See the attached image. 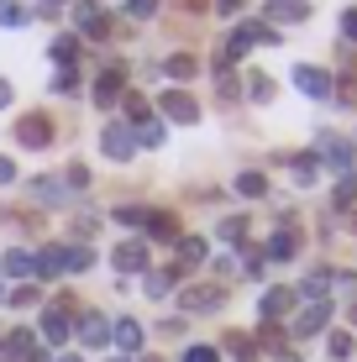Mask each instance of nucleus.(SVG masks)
<instances>
[{
    "label": "nucleus",
    "instance_id": "nucleus-11",
    "mask_svg": "<svg viewBox=\"0 0 357 362\" xmlns=\"http://www.w3.org/2000/svg\"><path fill=\"white\" fill-rule=\"evenodd\" d=\"M331 289H336V273H331V268H315V273H305V279H300V289H294V294H305V299L315 305V299H326Z\"/></svg>",
    "mask_w": 357,
    "mask_h": 362
},
{
    "label": "nucleus",
    "instance_id": "nucleus-46",
    "mask_svg": "<svg viewBox=\"0 0 357 362\" xmlns=\"http://www.w3.org/2000/svg\"><path fill=\"white\" fill-rule=\"evenodd\" d=\"M331 95H336L341 105H357V79H347V84H341V90H331Z\"/></svg>",
    "mask_w": 357,
    "mask_h": 362
},
{
    "label": "nucleus",
    "instance_id": "nucleus-38",
    "mask_svg": "<svg viewBox=\"0 0 357 362\" xmlns=\"http://www.w3.org/2000/svg\"><path fill=\"white\" fill-rule=\"evenodd\" d=\"M6 305H11V310H32V305H37V289H32V284H21V289L6 299Z\"/></svg>",
    "mask_w": 357,
    "mask_h": 362
},
{
    "label": "nucleus",
    "instance_id": "nucleus-15",
    "mask_svg": "<svg viewBox=\"0 0 357 362\" xmlns=\"http://www.w3.org/2000/svg\"><path fill=\"white\" fill-rule=\"evenodd\" d=\"M110 341H116L127 357L142 352V326H137V320H116V326H110Z\"/></svg>",
    "mask_w": 357,
    "mask_h": 362
},
{
    "label": "nucleus",
    "instance_id": "nucleus-19",
    "mask_svg": "<svg viewBox=\"0 0 357 362\" xmlns=\"http://www.w3.org/2000/svg\"><path fill=\"white\" fill-rule=\"evenodd\" d=\"M42 341L47 346H64L69 341V315H64V310H47V315H42Z\"/></svg>",
    "mask_w": 357,
    "mask_h": 362
},
{
    "label": "nucleus",
    "instance_id": "nucleus-56",
    "mask_svg": "<svg viewBox=\"0 0 357 362\" xmlns=\"http://www.w3.org/2000/svg\"><path fill=\"white\" fill-rule=\"evenodd\" d=\"M0 352H6V336H0Z\"/></svg>",
    "mask_w": 357,
    "mask_h": 362
},
{
    "label": "nucleus",
    "instance_id": "nucleus-48",
    "mask_svg": "<svg viewBox=\"0 0 357 362\" xmlns=\"http://www.w3.org/2000/svg\"><path fill=\"white\" fill-rule=\"evenodd\" d=\"M16 179V163H11V158H0V184H11Z\"/></svg>",
    "mask_w": 357,
    "mask_h": 362
},
{
    "label": "nucleus",
    "instance_id": "nucleus-44",
    "mask_svg": "<svg viewBox=\"0 0 357 362\" xmlns=\"http://www.w3.org/2000/svg\"><path fill=\"white\" fill-rule=\"evenodd\" d=\"M341 37H347V42H357V6L341 11Z\"/></svg>",
    "mask_w": 357,
    "mask_h": 362
},
{
    "label": "nucleus",
    "instance_id": "nucleus-54",
    "mask_svg": "<svg viewBox=\"0 0 357 362\" xmlns=\"http://www.w3.org/2000/svg\"><path fill=\"white\" fill-rule=\"evenodd\" d=\"M142 362H163V357H142Z\"/></svg>",
    "mask_w": 357,
    "mask_h": 362
},
{
    "label": "nucleus",
    "instance_id": "nucleus-34",
    "mask_svg": "<svg viewBox=\"0 0 357 362\" xmlns=\"http://www.w3.org/2000/svg\"><path fill=\"white\" fill-rule=\"evenodd\" d=\"M242 268H247L252 279H263V268H268V252H263V247H247V252H242Z\"/></svg>",
    "mask_w": 357,
    "mask_h": 362
},
{
    "label": "nucleus",
    "instance_id": "nucleus-42",
    "mask_svg": "<svg viewBox=\"0 0 357 362\" xmlns=\"http://www.w3.org/2000/svg\"><path fill=\"white\" fill-rule=\"evenodd\" d=\"M158 11V0H127V16H137V21H147Z\"/></svg>",
    "mask_w": 357,
    "mask_h": 362
},
{
    "label": "nucleus",
    "instance_id": "nucleus-13",
    "mask_svg": "<svg viewBox=\"0 0 357 362\" xmlns=\"http://www.w3.org/2000/svg\"><path fill=\"white\" fill-rule=\"evenodd\" d=\"M79 341L84 346H105L110 341V320L95 315V310H90V315H79Z\"/></svg>",
    "mask_w": 357,
    "mask_h": 362
},
{
    "label": "nucleus",
    "instance_id": "nucleus-8",
    "mask_svg": "<svg viewBox=\"0 0 357 362\" xmlns=\"http://www.w3.org/2000/svg\"><path fill=\"white\" fill-rule=\"evenodd\" d=\"M74 21H79V37H95V42H105V37H110V16L100 6H79V11H74Z\"/></svg>",
    "mask_w": 357,
    "mask_h": 362
},
{
    "label": "nucleus",
    "instance_id": "nucleus-20",
    "mask_svg": "<svg viewBox=\"0 0 357 362\" xmlns=\"http://www.w3.org/2000/svg\"><path fill=\"white\" fill-rule=\"evenodd\" d=\"M174 247H179V263H174L179 273H184V268H200V263H205V242H200V236H179Z\"/></svg>",
    "mask_w": 357,
    "mask_h": 362
},
{
    "label": "nucleus",
    "instance_id": "nucleus-6",
    "mask_svg": "<svg viewBox=\"0 0 357 362\" xmlns=\"http://www.w3.org/2000/svg\"><path fill=\"white\" fill-rule=\"evenodd\" d=\"M158 110H163L168 121H179V127H194V121H200V105H194L184 90H168L163 100H158Z\"/></svg>",
    "mask_w": 357,
    "mask_h": 362
},
{
    "label": "nucleus",
    "instance_id": "nucleus-27",
    "mask_svg": "<svg viewBox=\"0 0 357 362\" xmlns=\"http://www.w3.org/2000/svg\"><path fill=\"white\" fill-rule=\"evenodd\" d=\"M352 199H357V179H352V173H341L336 189H331V205H336V210H352Z\"/></svg>",
    "mask_w": 357,
    "mask_h": 362
},
{
    "label": "nucleus",
    "instance_id": "nucleus-5",
    "mask_svg": "<svg viewBox=\"0 0 357 362\" xmlns=\"http://www.w3.org/2000/svg\"><path fill=\"white\" fill-rule=\"evenodd\" d=\"M294 90H300V95H310V100H326L331 90H336V84H331V74H326V69L300 64V69H294Z\"/></svg>",
    "mask_w": 357,
    "mask_h": 362
},
{
    "label": "nucleus",
    "instance_id": "nucleus-24",
    "mask_svg": "<svg viewBox=\"0 0 357 362\" xmlns=\"http://www.w3.org/2000/svg\"><path fill=\"white\" fill-rule=\"evenodd\" d=\"M268 16H274V21H305V16H310V6H305V0H274Z\"/></svg>",
    "mask_w": 357,
    "mask_h": 362
},
{
    "label": "nucleus",
    "instance_id": "nucleus-7",
    "mask_svg": "<svg viewBox=\"0 0 357 362\" xmlns=\"http://www.w3.org/2000/svg\"><path fill=\"white\" fill-rule=\"evenodd\" d=\"M326 320H331V305H326V299H315V305H305L300 310V315H294V336H315V331H326Z\"/></svg>",
    "mask_w": 357,
    "mask_h": 362
},
{
    "label": "nucleus",
    "instance_id": "nucleus-58",
    "mask_svg": "<svg viewBox=\"0 0 357 362\" xmlns=\"http://www.w3.org/2000/svg\"><path fill=\"white\" fill-rule=\"evenodd\" d=\"M352 320H357V305H352Z\"/></svg>",
    "mask_w": 357,
    "mask_h": 362
},
{
    "label": "nucleus",
    "instance_id": "nucleus-30",
    "mask_svg": "<svg viewBox=\"0 0 357 362\" xmlns=\"http://www.w3.org/2000/svg\"><path fill=\"white\" fill-rule=\"evenodd\" d=\"M237 194L263 199V194H268V179H263V173H237Z\"/></svg>",
    "mask_w": 357,
    "mask_h": 362
},
{
    "label": "nucleus",
    "instance_id": "nucleus-29",
    "mask_svg": "<svg viewBox=\"0 0 357 362\" xmlns=\"http://www.w3.org/2000/svg\"><path fill=\"white\" fill-rule=\"evenodd\" d=\"M326 352L336 357V362H347L357 352V341H352V331H331V341H326Z\"/></svg>",
    "mask_w": 357,
    "mask_h": 362
},
{
    "label": "nucleus",
    "instance_id": "nucleus-43",
    "mask_svg": "<svg viewBox=\"0 0 357 362\" xmlns=\"http://www.w3.org/2000/svg\"><path fill=\"white\" fill-rule=\"evenodd\" d=\"M100 231V216H74V236H95Z\"/></svg>",
    "mask_w": 357,
    "mask_h": 362
},
{
    "label": "nucleus",
    "instance_id": "nucleus-21",
    "mask_svg": "<svg viewBox=\"0 0 357 362\" xmlns=\"http://www.w3.org/2000/svg\"><path fill=\"white\" fill-rule=\"evenodd\" d=\"M90 263H95V247H84V242L64 247V273H90Z\"/></svg>",
    "mask_w": 357,
    "mask_h": 362
},
{
    "label": "nucleus",
    "instance_id": "nucleus-26",
    "mask_svg": "<svg viewBox=\"0 0 357 362\" xmlns=\"http://www.w3.org/2000/svg\"><path fill=\"white\" fill-rule=\"evenodd\" d=\"M163 74H168V79H194V74H200V64H194V58L189 53H174V58H168V64H163Z\"/></svg>",
    "mask_w": 357,
    "mask_h": 362
},
{
    "label": "nucleus",
    "instance_id": "nucleus-17",
    "mask_svg": "<svg viewBox=\"0 0 357 362\" xmlns=\"http://www.w3.org/2000/svg\"><path fill=\"white\" fill-rule=\"evenodd\" d=\"M32 273L37 279H58V273H64V247H42V252L32 257Z\"/></svg>",
    "mask_w": 357,
    "mask_h": 362
},
{
    "label": "nucleus",
    "instance_id": "nucleus-55",
    "mask_svg": "<svg viewBox=\"0 0 357 362\" xmlns=\"http://www.w3.org/2000/svg\"><path fill=\"white\" fill-rule=\"evenodd\" d=\"M279 362H294V357H289V352H284V357H279Z\"/></svg>",
    "mask_w": 357,
    "mask_h": 362
},
{
    "label": "nucleus",
    "instance_id": "nucleus-51",
    "mask_svg": "<svg viewBox=\"0 0 357 362\" xmlns=\"http://www.w3.org/2000/svg\"><path fill=\"white\" fill-rule=\"evenodd\" d=\"M58 6H64V0H42V11H47V16H53V11H58Z\"/></svg>",
    "mask_w": 357,
    "mask_h": 362
},
{
    "label": "nucleus",
    "instance_id": "nucleus-9",
    "mask_svg": "<svg viewBox=\"0 0 357 362\" xmlns=\"http://www.w3.org/2000/svg\"><path fill=\"white\" fill-rule=\"evenodd\" d=\"M110 263H116V273H147V242H121Z\"/></svg>",
    "mask_w": 357,
    "mask_h": 362
},
{
    "label": "nucleus",
    "instance_id": "nucleus-18",
    "mask_svg": "<svg viewBox=\"0 0 357 362\" xmlns=\"http://www.w3.org/2000/svg\"><path fill=\"white\" fill-rule=\"evenodd\" d=\"M263 252H268V257H274V263H289V257H294V252H300V236H294V231L284 226V231H274V242H268V247H263Z\"/></svg>",
    "mask_w": 357,
    "mask_h": 362
},
{
    "label": "nucleus",
    "instance_id": "nucleus-23",
    "mask_svg": "<svg viewBox=\"0 0 357 362\" xmlns=\"http://www.w3.org/2000/svg\"><path fill=\"white\" fill-rule=\"evenodd\" d=\"M32 352H37V336L32 331H11L6 336V357L11 362H21V357H32Z\"/></svg>",
    "mask_w": 357,
    "mask_h": 362
},
{
    "label": "nucleus",
    "instance_id": "nucleus-3",
    "mask_svg": "<svg viewBox=\"0 0 357 362\" xmlns=\"http://www.w3.org/2000/svg\"><path fill=\"white\" fill-rule=\"evenodd\" d=\"M121 95H127V69H121V64H110V69L100 74V79H95V105L110 110Z\"/></svg>",
    "mask_w": 357,
    "mask_h": 362
},
{
    "label": "nucleus",
    "instance_id": "nucleus-45",
    "mask_svg": "<svg viewBox=\"0 0 357 362\" xmlns=\"http://www.w3.org/2000/svg\"><path fill=\"white\" fill-rule=\"evenodd\" d=\"M84 184H90V168L74 163V168H69V189H84Z\"/></svg>",
    "mask_w": 357,
    "mask_h": 362
},
{
    "label": "nucleus",
    "instance_id": "nucleus-4",
    "mask_svg": "<svg viewBox=\"0 0 357 362\" xmlns=\"http://www.w3.org/2000/svg\"><path fill=\"white\" fill-rule=\"evenodd\" d=\"M16 142H21V147H47V142H53V121H47L42 110L21 116V121H16Z\"/></svg>",
    "mask_w": 357,
    "mask_h": 362
},
{
    "label": "nucleus",
    "instance_id": "nucleus-53",
    "mask_svg": "<svg viewBox=\"0 0 357 362\" xmlns=\"http://www.w3.org/2000/svg\"><path fill=\"white\" fill-rule=\"evenodd\" d=\"M53 362H79V357H53Z\"/></svg>",
    "mask_w": 357,
    "mask_h": 362
},
{
    "label": "nucleus",
    "instance_id": "nucleus-12",
    "mask_svg": "<svg viewBox=\"0 0 357 362\" xmlns=\"http://www.w3.org/2000/svg\"><path fill=\"white\" fill-rule=\"evenodd\" d=\"M142 231L153 236V242H168V247L179 242V221L168 216V210H147V226H142Z\"/></svg>",
    "mask_w": 357,
    "mask_h": 362
},
{
    "label": "nucleus",
    "instance_id": "nucleus-31",
    "mask_svg": "<svg viewBox=\"0 0 357 362\" xmlns=\"http://www.w3.org/2000/svg\"><path fill=\"white\" fill-rule=\"evenodd\" d=\"M53 58L64 69H74V64H79V42H74V37H53Z\"/></svg>",
    "mask_w": 357,
    "mask_h": 362
},
{
    "label": "nucleus",
    "instance_id": "nucleus-10",
    "mask_svg": "<svg viewBox=\"0 0 357 362\" xmlns=\"http://www.w3.org/2000/svg\"><path fill=\"white\" fill-rule=\"evenodd\" d=\"M294 299H300V294L279 284V289H268V294H263V305H257V315H263V320H284L289 310H294Z\"/></svg>",
    "mask_w": 357,
    "mask_h": 362
},
{
    "label": "nucleus",
    "instance_id": "nucleus-52",
    "mask_svg": "<svg viewBox=\"0 0 357 362\" xmlns=\"http://www.w3.org/2000/svg\"><path fill=\"white\" fill-rule=\"evenodd\" d=\"M21 362H47V352H32V357H21Z\"/></svg>",
    "mask_w": 357,
    "mask_h": 362
},
{
    "label": "nucleus",
    "instance_id": "nucleus-40",
    "mask_svg": "<svg viewBox=\"0 0 357 362\" xmlns=\"http://www.w3.org/2000/svg\"><path fill=\"white\" fill-rule=\"evenodd\" d=\"M184 362H221V352H216V346H189V352H184Z\"/></svg>",
    "mask_w": 357,
    "mask_h": 362
},
{
    "label": "nucleus",
    "instance_id": "nucleus-35",
    "mask_svg": "<svg viewBox=\"0 0 357 362\" xmlns=\"http://www.w3.org/2000/svg\"><path fill=\"white\" fill-rule=\"evenodd\" d=\"M27 21V6H16V0H0V27H21Z\"/></svg>",
    "mask_w": 357,
    "mask_h": 362
},
{
    "label": "nucleus",
    "instance_id": "nucleus-47",
    "mask_svg": "<svg viewBox=\"0 0 357 362\" xmlns=\"http://www.w3.org/2000/svg\"><path fill=\"white\" fill-rule=\"evenodd\" d=\"M216 90H221V100H231L237 95V79H231V74H216Z\"/></svg>",
    "mask_w": 357,
    "mask_h": 362
},
{
    "label": "nucleus",
    "instance_id": "nucleus-1",
    "mask_svg": "<svg viewBox=\"0 0 357 362\" xmlns=\"http://www.w3.org/2000/svg\"><path fill=\"white\" fill-rule=\"evenodd\" d=\"M179 305H184V315H205V310L226 305V289H221V284H189V289L179 294Z\"/></svg>",
    "mask_w": 357,
    "mask_h": 362
},
{
    "label": "nucleus",
    "instance_id": "nucleus-16",
    "mask_svg": "<svg viewBox=\"0 0 357 362\" xmlns=\"http://www.w3.org/2000/svg\"><path fill=\"white\" fill-rule=\"evenodd\" d=\"M32 199H42V205H64V199H69V184L42 173V179H32Z\"/></svg>",
    "mask_w": 357,
    "mask_h": 362
},
{
    "label": "nucleus",
    "instance_id": "nucleus-36",
    "mask_svg": "<svg viewBox=\"0 0 357 362\" xmlns=\"http://www.w3.org/2000/svg\"><path fill=\"white\" fill-rule=\"evenodd\" d=\"M163 142V127H158V121H142L137 127V147H158Z\"/></svg>",
    "mask_w": 357,
    "mask_h": 362
},
{
    "label": "nucleus",
    "instance_id": "nucleus-28",
    "mask_svg": "<svg viewBox=\"0 0 357 362\" xmlns=\"http://www.w3.org/2000/svg\"><path fill=\"white\" fill-rule=\"evenodd\" d=\"M121 110H127V127H142V121H153V116H147V100H142V95H121Z\"/></svg>",
    "mask_w": 357,
    "mask_h": 362
},
{
    "label": "nucleus",
    "instance_id": "nucleus-59",
    "mask_svg": "<svg viewBox=\"0 0 357 362\" xmlns=\"http://www.w3.org/2000/svg\"><path fill=\"white\" fill-rule=\"evenodd\" d=\"M0 299H6V289H0Z\"/></svg>",
    "mask_w": 357,
    "mask_h": 362
},
{
    "label": "nucleus",
    "instance_id": "nucleus-39",
    "mask_svg": "<svg viewBox=\"0 0 357 362\" xmlns=\"http://www.w3.org/2000/svg\"><path fill=\"white\" fill-rule=\"evenodd\" d=\"M247 95H252V100H274V79H263V74H252Z\"/></svg>",
    "mask_w": 357,
    "mask_h": 362
},
{
    "label": "nucleus",
    "instance_id": "nucleus-33",
    "mask_svg": "<svg viewBox=\"0 0 357 362\" xmlns=\"http://www.w3.org/2000/svg\"><path fill=\"white\" fill-rule=\"evenodd\" d=\"M116 221H121V226H137V231H142V226H147V210H142V205H116Z\"/></svg>",
    "mask_w": 357,
    "mask_h": 362
},
{
    "label": "nucleus",
    "instance_id": "nucleus-14",
    "mask_svg": "<svg viewBox=\"0 0 357 362\" xmlns=\"http://www.w3.org/2000/svg\"><path fill=\"white\" fill-rule=\"evenodd\" d=\"M321 158H326L336 173H347V168H352V142H341V136H321Z\"/></svg>",
    "mask_w": 357,
    "mask_h": 362
},
{
    "label": "nucleus",
    "instance_id": "nucleus-57",
    "mask_svg": "<svg viewBox=\"0 0 357 362\" xmlns=\"http://www.w3.org/2000/svg\"><path fill=\"white\" fill-rule=\"evenodd\" d=\"M116 362H131V357H116Z\"/></svg>",
    "mask_w": 357,
    "mask_h": 362
},
{
    "label": "nucleus",
    "instance_id": "nucleus-32",
    "mask_svg": "<svg viewBox=\"0 0 357 362\" xmlns=\"http://www.w3.org/2000/svg\"><path fill=\"white\" fill-rule=\"evenodd\" d=\"M221 242H231V247L247 242V221H242V216H226V221H221Z\"/></svg>",
    "mask_w": 357,
    "mask_h": 362
},
{
    "label": "nucleus",
    "instance_id": "nucleus-37",
    "mask_svg": "<svg viewBox=\"0 0 357 362\" xmlns=\"http://www.w3.org/2000/svg\"><path fill=\"white\" fill-rule=\"evenodd\" d=\"M257 341H263V346H284V331H279V320H263V326H257Z\"/></svg>",
    "mask_w": 357,
    "mask_h": 362
},
{
    "label": "nucleus",
    "instance_id": "nucleus-22",
    "mask_svg": "<svg viewBox=\"0 0 357 362\" xmlns=\"http://www.w3.org/2000/svg\"><path fill=\"white\" fill-rule=\"evenodd\" d=\"M0 273H6V279H27V273H32V252H21V247H11V252L0 257Z\"/></svg>",
    "mask_w": 357,
    "mask_h": 362
},
{
    "label": "nucleus",
    "instance_id": "nucleus-2",
    "mask_svg": "<svg viewBox=\"0 0 357 362\" xmlns=\"http://www.w3.org/2000/svg\"><path fill=\"white\" fill-rule=\"evenodd\" d=\"M100 153L110 158V163H131V153H137V132L121 127V121H116V127H105L100 132Z\"/></svg>",
    "mask_w": 357,
    "mask_h": 362
},
{
    "label": "nucleus",
    "instance_id": "nucleus-49",
    "mask_svg": "<svg viewBox=\"0 0 357 362\" xmlns=\"http://www.w3.org/2000/svg\"><path fill=\"white\" fill-rule=\"evenodd\" d=\"M11 95H16V90H11V79H0V110L11 105Z\"/></svg>",
    "mask_w": 357,
    "mask_h": 362
},
{
    "label": "nucleus",
    "instance_id": "nucleus-50",
    "mask_svg": "<svg viewBox=\"0 0 357 362\" xmlns=\"http://www.w3.org/2000/svg\"><path fill=\"white\" fill-rule=\"evenodd\" d=\"M242 6V0H216V11H237Z\"/></svg>",
    "mask_w": 357,
    "mask_h": 362
},
{
    "label": "nucleus",
    "instance_id": "nucleus-41",
    "mask_svg": "<svg viewBox=\"0 0 357 362\" xmlns=\"http://www.w3.org/2000/svg\"><path fill=\"white\" fill-rule=\"evenodd\" d=\"M226 346H231L237 357H252V336H242V331H231V336H226Z\"/></svg>",
    "mask_w": 357,
    "mask_h": 362
},
{
    "label": "nucleus",
    "instance_id": "nucleus-25",
    "mask_svg": "<svg viewBox=\"0 0 357 362\" xmlns=\"http://www.w3.org/2000/svg\"><path fill=\"white\" fill-rule=\"evenodd\" d=\"M289 168H294V184H315V173H321V163H315V153H300V158H289Z\"/></svg>",
    "mask_w": 357,
    "mask_h": 362
}]
</instances>
